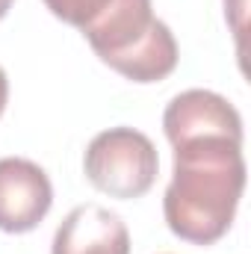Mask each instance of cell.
<instances>
[{"label": "cell", "instance_id": "6", "mask_svg": "<svg viewBox=\"0 0 251 254\" xmlns=\"http://www.w3.org/2000/svg\"><path fill=\"white\" fill-rule=\"evenodd\" d=\"M113 3L116 0H45V6L51 9L54 18L77 27L80 33H86Z\"/></svg>", "mask_w": 251, "mask_h": 254}, {"label": "cell", "instance_id": "4", "mask_svg": "<svg viewBox=\"0 0 251 254\" xmlns=\"http://www.w3.org/2000/svg\"><path fill=\"white\" fill-rule=\"evenodd\" d=\"M163 130L172 145L207 133L243 139V116L228 98L210 89H187L169 101L163 113Z\"/></svg>", "mask_w": 251, "mask_h": 254}, {"label": "cell", "instance_id": "2", "mask_svg": "<svg viewBox=\"0 0 251 254\" xmlns=\"http://www.w3.org/2000/svg\"><path fill=\"white\" fill-rule=\"evenodd\" d=\"M83 172L95 190L110 198L133 201L154 187L160 172V157L154 142L133 127L101 130L83 157Z\"/></svg>", "mask_w": 251, "mask_h": 254}, {"label": "cell", "instance_id": "1", "mask_svg": "<svg viewBox=\"0 0 251 254\" xmlns=\"http://www.w3.org/2000/svg\"><path fill=\"white\" fill-rule=\"evenodd\" d=\"M175 172L163 198L169 231L192 246L219 243L246 192L243 139L207 133L175 142Z\"/></svg>", "mask_w": 251, "mask_h": 254}, {"label": "cell", "instance_id": "5", "mask_svg": "<svg viewBox=\"0 0 251 254\" xmlns=\"http://www.w3.org/2000/svg\"><path fill=\"white\" fill-rule=\"evenodd\" d=\"M51 254H130V231L119 213L80 204L57 228Z\"/></svg>", "mask_w": 251, "mask_h": 254}, {"label": "cell", "instance_id": "8", "mask_svg": "<svg viewBox=\"0 0 251 254\" xmlns=\"http://www.w3.org/2000/svg\"><path fill=\"white\" fill-rule=\"evenodd\" d=\"M12 3H15V0H0V18H6V15H9Z\"/></svg>", "mask_w": 251, "mask_h": 254}, {"label": "cell", "instance_id": "3", "mask_svg": "<svg viewBox=\"0 0 251 254\" xmlns=\"http://www.w3.org/2000/svg\"><path fill=\"white\" fill-rule=\"evenodd\" d=\"M54 207V184L48 172L24 157L0 160V231L30 234Z\"/></svg>", "mask_w": 251, "mask_h": 254}, {"label": "cell", "instance_id": "7", "mask_svg": "<svg viewBox=\"0 0 251 254\" xmlns=\"http://www.w3.org/2000/svg\"><path fill=\"white\" fill-rule=\"evenodd\" d=\"M6 101H9V80H6V71L0 68V116L6 110Z\"/></svg>", "mask_w": 251, "mask_h": 254}]
</instances>
